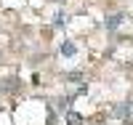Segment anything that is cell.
I'll use <instances>...</instances> for the list:
<instances>
[{
	"mask_svg": "<svg viewBox=\"0 0 133 125\" xmlns=\"http://www.w3.org/2000/svg\"><path fill=\"white\" fill-rule=\"evenodd\" d=\"M112 115H115V117H120V120L133 122V101H128V104H117Z\"/></svg>",
	"mask_w": 133,
	"mask_h": 125,
	"instance_id": "cell-1",
	"label": "cell"
},
{
	"mask_svg": "<svg viewBox=\"0 0 133 125\" xmlns=\"http://www.w3.org/2000/svg\"><path fill=\"white\" fill-rule=\"evenodd\" d=\"M120 24H123V14H115V16H109V19H107V29H109V32H115Z\"/></svg>",
	"mask_w": 133,
	"mask_h": 125,
	"instance_id": "cell-2",
	"label": "cell"
},
{
	"mask_svg": "<svg viewBox=\"0 0 133 125\" xmlns=\"http://www.w3.org/2000/svg\"><path fill=\"white\" fill-rule=\"evenodd\" d=\"M66 122H69V125H80L83 115H80V112H66Z\"/></svg>",
	"mask_w": 133,
	"mask_h": 125,
	"instance_id": "cell-3",
	"label": "cell"
},
{
	"mask_svg": "<svg viewBox=\"0 0 133 125\" xmlns=\"http://www.w3.org/2000/svg\"><path fill=\"white\" fill-rule=\"evenodd\" d=\"M61 53H64V56H75V53H77V48H75L72 43H64V45H61Z\"/></svg>",
	"mask_w": 133,
	"mask_h": 125,
	"instance_id": "cell-4",
	"label": "cell"
},
{
	"mask_svg": "<svg viewBox=\"0 0 133 125\" xmlns=\"http://www.w3.org/2000/svg\"><path fill=\"white\" fill-rule=\"evenodd\" d=\"M64 24H66V16H64V14H56V19H53V27L59 29V27H64Z\"/></svg>",
	"mask_w": 133,
	"mask_h": 125,
	"instance_id": "cell-5",
	"label": "cell"
},
{
	"mask_svg": "<svg viewBox=\"0 0 133 125\" xmlns=\"http://www.w3.org/2000/svg\"><path fill=\"white\" fill-rule=\"evenodd\" d=\"M66 80H83V75L80 72H72V75H66Z\"/></svg>",
	"mask_w": 133,
	"mask_h": 125,
	"instance_id": "cell-6",
	"label": "cell"
}]
</instances>
